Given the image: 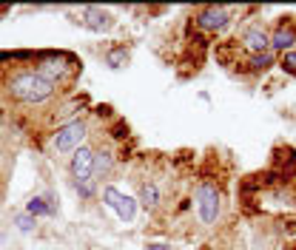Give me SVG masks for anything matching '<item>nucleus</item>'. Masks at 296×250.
Instances as JSON below:
<instances>
[{
	"label": "nucleus",
	"instance_id": "16",
	"mask_svg": "<svg viewBox=\"0 0 296 250\" xmlns=\"http://www.w3.org/2000/svg\"><path fill=\"white\" fill-rule=\"evenodd\" d=\"M279 66H282L288 74H294L296 77V51H285L282 60H279Z\"/></svg>",
	"mask_w": 296,
	"mask_h": 250
},
{
	"label": "nucleus",
	"instance_id": "6",
	"mask_svg": "<svg viewBox=\"0 0 296 250\" xmlns=\"http://www.w3.org/2000/svg\"><path fill=\"white\" fill-rule=\"evenodd\" d=\"M228 20H231V14L228 9L222 6H205V9L197 11V23H199V29L205 32H219V29H225Z\"/></svg>",
	"mask_w": 296,
	"mask_h": 250
},
{
	"label": "nucleus",
	"instance_id": "2",
	"mask_svg": "<svg viewBox=\"0 0 296 250\" xmlns=\"http://www.w3.org/2000/svg\"><path fill=\"white\" fill-rule=\"evenodd\" d=\"M194 202H197V213L202 219V225H214L216 219H219V191H216V185L211 182H202L197 193H194Z\"/></svg>",
	"mask_w": 296,
	"mask_h": 250
},
{
	"label": "nucleus",
	"instance_id": "7",
	"mask_svg": "<svg viewBox=\"0 0 296 250\" xmlns=\"http://www.w3.org/2000/svg\"><path fill=\"white\" fill-rule=\"evenodd\" d=\"M242 45L250 48L253 54H265V51H271V37H268V32L262 26H253V29H248L242 34Z\"/></svg>",
	"mask_w": 296,
	"mask_h": 250
},
{
	"label": "nucleus",
	"instance_id": "4",
	"mask_svg": "<svg viewBox=\"0 0 296 250\" xmlns=\"http://www.w3.org/2000/svg\"><path fill=\"white\" fill-rule=\"evenodd\" d=\"M102 199H105V205H108L114 213L123 219V222H134V216H137V199H131L128 193L117 191V188H111V185H105V188H102Z\"/></svg>",
	"mask_w": 296,
	"mask_h": 250
},
{
	"label": "nucleus",
	"instance_id": "15",
	"mask_svg": "<svg viewBox=\"0 0 296 250\" xmlns=\"http://www.w3.org/2000/svg\"><path fill=\"white\" fill-rule=\"evenodd\" d=\"M250 66L256 68V71H265V68L273 66V54H271V51H265V54H253V57H250Z\"/></svg>",
	"mask_w": 296,
	"mask_h": 250
},
{
	"label": "nucleus",
	"instance_id": "18",
	"mask_svg": "<svg viewBox=\"0 0 296 250\" xmlns=\"http://www.w3.org/2000/svg\"><path fill=\"white\" fill-rule=\"evenodd\" d=\"M148 250H174V248H168V245H159V242H151V245H148Z\"/></svg>",
	"mask_w": 296,
	"mask_h": 250
},
{
	"label": "nucleus",
	"instance_id": "17",
	"mask_svg": "<svg viewBox=\"0 0 296 250\" xmlns=\"http://www.w3.org/2000/svg\"><path fill=\"white\" fill-rule=\"evenodd\" d=\"M17 227H20L23 233H29V230L34 227V216H29V213H20V216H17Z\"/></svg>",
	"mask_w": 296,
	"mask_h": 250
},
{
	"label": "nucleus",
	"instance_id": "13",
	"mask_svg": "<svg viewBox=\"0 0 296 250\" xmlns=\"http://www.w3.org/2000/svg\"><path fill=\"white\" fill-rule=\"evenodd\" d=\"M26 213H29V216H51V208L46 205V199H40V196H34L32 202L26 205Z\"/></svg>",
	"mask_w": 296,
	"mask_h": 250
},
{
	"label": "nucleus",
	"instance_id": "19",
	"mask_svg": "<svg viewBox=\"0 0 296 250\" xmlns=\"http://www.w3.org/2000/svg\"><path fill=\"white\" fill-rule=\"evenodd\" d=\"M0 202H3V188H0Z\"/></svg>",
	"mask_w": 296,
	"mask_h": 250
},
{
	"label": "nucleus",
	"instance_id": "8",
	"mask_svg": "<svg viewBox=\"0 0 296 250\" xmlns=\"http://www.w3.org/2000/svg\"><path fill=\"white\" fill-rule=\"evenodd\" d=\"M294 43H296V29L291 26V23H279L276 26V32L271 34V48L273 51H291L294 48Z\"/></svg>",
	"mask_w": 296,
	"mask_h": 250
},
{
	"label": "nucleus",
	"instance_id": "1",
	"mask_svg": "<svg viewBox=\"0 0 296 250\" xmlns=\"http://www.w3.org/2000/svg\"><path fill=\"white\" fill-rule=\"evenodd\" d=\"M9 94L20 102H43L54 94V83L40 71H20L9 80Z\"/></svg>",
	"mask_w": 296,
	"mask_h": 250
},
{
	"label": "nucleus",
	"instance_id": "14",
	"mask_svg": "<svg viewBox=\"0 0 296 250\" xmlns=\"http://www.w3.org/2000/svg\"><path fill=\"white\" fill-rule=\"evenodd\" d=\"M125 60H128V51H125V48H114V51H108V54H105V63H108L111 68H120Z\"/></svg>",
	"mask_w": 296,
	"mask_h": 250
},
{
	"label": "nucleus",
	"instance_id": "9",
	"mask_svg": "<svg viewBox=\"0 0 296 250\" xmlns=\"http://www.w3.org/2000/svg\"><path fill=\"white\" fill-rule=\"evenodd\" d=\"M83 20L89 23L94 32H108L114 26V17H111V11H105V9H97V6H86L83 9Z\"/></svg>",
	"mask_w": 296,
	"mask_h": 250
},
{
	"label": "nucleus",
	"instance_id": "3",
	"mask_svg": "<svg viewBox=\"0 0 296 250\" xmlns=\"http://www.w3.org/2000/svg\"><path fill=\"white\" fill-rule=\"evenodd\" d=\"M83 139H86V123L83 120H74V123L57 128V134H54L57 154H74L83 145Z\"/></svg>",
	"mask_w": 296,
	"mask_h": 250
},
{
	"label": "nucleus",
	"instance_id": "10",
	"mask_svg": "<svg viewBox=\"0 0 296 250\" xmlns=\"http://www.w3.org/2000/svg\"><path fill=\"white\" fill-rule=\"evenodd\" d=\"M37 71H40L46 80H51V83L57 85V80L66 77V60H63V57H49V60H43V63H40V68H37Z\"/></svg>",
	"mask_w": 296,
	"mask_h": 250
},
{
	"label": "nucleus",
	"instance_id": "5",
	"mask_svg": "<svg viewBox=\"0 0 296 250\" xmlns=\"http://www.w3.org/2000/svg\"><path fill=\"white\" fill-rule=\"evenodd\" d=\"M68 170L77 185H86V182H94V151L89 145H80L74 151V157L68 162Z\"/></svg>",
	"mask_w": 296,
	"mask_h": 250
},
{
	"label": "nucleus",
	"instance_id": "11",
	"mask_svg": "<svg viewBox=\"0 0 296 250\" xmlns=\"http://www.w3.org/2000/svg\"><path fill=\"white\" fill-rule=\"evenodd\" d=\"M114 168V157L108 151H94V179L108 176V170Z\"/></svg>",
	"mask_w": 296,
	"mask_h": 250
},
{
	"label": "nucleus",
	"instance_id": "12",
	"mask_svg": "<svg viewBox=\"0 0 296 250\" xmlns=\"http://www.w3.org/2000/svg\"><path fill=\"white\" fill-rule=\"evenodd\" d=\"M140 202L146 205V208H157L159 205V188L154 182H146V185L140 188Z\"/></svg>",
	"mask_w": 296,
	"mask_h": 250
}]
</instances>
